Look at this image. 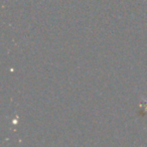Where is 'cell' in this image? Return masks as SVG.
<instances>
[{"label": "cell", "mask_w": 147, "mask_h": 147, "mask_svg": "<svg viewBox=\"0 0 147 147\" xmlns=\"http://www.w3.org/2000/svg\"><path fill=\"white\" fill-rule=\"evenodd\" d=\"M144 106H145V109H146V110H147V102L145 103V105H144Z\"/></svg>", "instance_id": "1"}]
</instances>
